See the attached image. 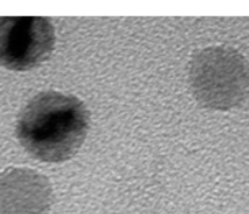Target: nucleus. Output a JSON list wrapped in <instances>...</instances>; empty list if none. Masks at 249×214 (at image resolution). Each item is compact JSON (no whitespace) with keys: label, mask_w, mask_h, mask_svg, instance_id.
Segmentation results:
<instances>
[{"label":"nucleus","mask_w":249,"mask_h":214,"mask_svg":"<svg viewBox=\"0 0 249 214\" xmlns=\"http://www.w3.org/2000/svg\"><path fill=\"white\" fill-rule=\"evenodd\" d=\"M90 113L77 96L60 91L39 92L22 108L16 136L36 160L61 163L79 151L89 131Z\"/></svg>","instance_id":"1"},{"label":"nucleus","mask_w":249,"mask_h":214,"mask_svg":"<svg viewBox=\"0 0 249 214\" xmlns=\"http://www.w3.org/2000/svg\"><path fill=\"white\" fill-rule=\"evenodd\" d=\"M53 202V186L41 173L11 168L0 175V214H49Z\"/></svg>","instance_id":"4"},{"label":"nucleus","mask_w":249,"mask_h":214,"mask_svg":"<svg viewBox=\"0 0 249 214\" xmlns=\"http://www.w3.org/2000/svg\"><path fill=\"white\" fill-rule=\"evenodd\" d=\"M189 82L201 106L230 111L249 97V63L230 46H209L191 61Z\"/></svg>","instance_id":"2"},{"label":"nucleus","mask_w":249,"mask_h":214,"mask_svg":"<svg viewBox=\"0 0 249 214\" xmlns=\"http://www.w3.org/2000/svg\"><path fill=\"white\" fill-rule=\"evenodd\" d=\"M55 39L46 17H0V65L17 72L36 68L51 56Z\"/></svg>","instance_id":"3"}]
</instances>
